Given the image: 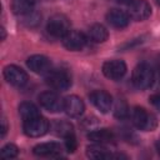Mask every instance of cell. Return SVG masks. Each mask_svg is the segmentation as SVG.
I'll return each instance as SVG.
<instances>
[{
	"label": "cell",
	"instance_id": "16",
	"mask_svg": "<svg viewBox=\"0 0 160 160\" xmlns=\"http://www.w3.org/2000/svg\"><path fill=\"white\" fill-rule=\"evenodd\" d=\"M62 149L61 145L58 142H42V144H38L36 146H34L32 152L38 156H42V158H54V156H59L61 154Z\"/></svg>",
	"mask_w": 160,
	"mask_h": 160
},
{
	"label": "cell",
	"instance_id": "18",
	"mask_svg": "<svg viewBox=\"0 0 160 160\" xmlns=\"http://www.w3.org/2000/svg\"><path fill=\"white\" fill-rule=\"evenodd\" d=\"M88 36L94 42H104L109 38V32L106 28L101 24H94L88 30Z\"/></svg>",
	"mask_w": 160,
	"mask_h": 160
},
{
	"label": "cell",
	"instance_id": "19",
	"mask_svg": "<svg viewBox=\"0 0 160 160\" xmlns=\"http://www.w3.org/2000/svg\"><path fill=\"white\" fill-rule=\"evenodd\" d=\"M34 0H11V10L15 15L22 16L34 10Z\"/></svg>",
	"mask_w": 160,
	"mask_h": 160
},
{
	"label": "cell",
	"instance_id": "1",
	"mask_svg": "<svg viewBox=\"0 0 160 160\" xmlns=\"http://www.w3.org/2000/svg\"><path fill=\"white\" fill-rule=\"evenodd\" d=\"M131 121L132 124L142 130V131H152L158 126V120L156 116L151 112H149L146 109L136 106L131 111Z\"/></svg>",
	"mask_w": 160,
	"mask_h": 160
},
{
	"label": "cell",
	"instance_id": "12",
	"mask_svg": "<svg viewBox=\"0 0 160 160\" xmlns=\"http://www.w3.org/2000/svg\"><path fill=\"white\" fill-rule=\"evenodd\" d=\"M26 65H28V68L32 72L41 74V75L48 74L51 70V61H50V59L48 56L40 55V54L31 55L30 58H28Z\"/></svg>",
	"mask_w": 160,
	"mask_h": 160
},
{
	"label": "cell",
	"instance_id": "13",
	"mask_svg": "<svg viewBox=\"0 0 160 160\" xmlns=\"http://www.w3.org/2000/svg\"><path fill=\"white\" fill-rule=\"evenodd\" d=\"M64 110L71 118H79L85 110L84 101L76 95H69L64 99Z\"/></svg>",
	"mask_w": 160,
	"mask_h": 160
},
{
	"label": "cell",
	"instance_id": "21",
	"mask_svg": "<svg viewBox=\"0 0 160 160\" xmlns=\"http://www.w3.org/2000/svg\"><path fill=\"white\" fill-rule=\"evenodd\" d=\"M19 114H20L22 121L28 120V119H31V118H36V116L40 115L39 109L31 102H21L19 105Z\"/></svg>",
	"mask_w": 160,
	"mask_h": 160
},
{
	"label": "cell",
	"instance_id": "30",
	"mask_svg": "<svg viewBox=\"0 0 160 160\" xmlns=\"http://www.w3.org/2000/svg\"><path fill=\"white\" fill-rule=\"evenodd\" d=\"M0 31H1V40H4V39H5V36H6V34H5V29H4V28H1V30H0Z\"/></svg>",
	"mask_w": 160,
	"mask_h": 160
},
{
	"label": "cell",
	"instance_id": "3",
	"mask_svg": "<svg viewBox=\"0 0 160 160\" xmlns=\"http://www.w3.org/2000/svg\"><path fill=\"white\" fill-rule=\"evenodd\" d=\"M49 129H50L49 121L45 118H42L41 115L24 120V122H22V130H24L25 135H28L30 138H40V136L45 135L49 131Z\"/></svg>",
	"mask_w": 160,
	"mask_h": 160
},
{
	"label": "cell",
	"instance_id": "23",
	"mask_svg": "<svg viewBox=\"0 0 160 160\" xmlns=\"http://www.w3.org/2000/svg\"><path fill=\"white\" fill-rule=\"evenodd\" d=\"M20 18H22L21 21H22L26 26H35V25H38V24L40 22L41 15H39L35 10H32L31 12H29V14H26V15H22V16H20Z\"/></svg>",
	"mask_w": 160,
	"mask_h": 160
},
{
	"label": "cell",
	"instance_id": "15",
	"mask_svg": "<svg viewBox=\"0 0 160 160\" xmlns=\"http://www.w3.org/2000/svg\"><path fill=\"white\" fill-rule=\"evenodd\" d=\"M86 155L91 159H110V158H126L122 154H114L104 146V144H92L86 148Z\"/></svg>",
	"mask_w": 160,
	"mask_h": 160
},
{
	"label": "cell",
	"instance_id": "22",
	"mask_svg": "<svg viewBox=\"0 0 160 160\" xmlns=\"http://www.w3.org/2000/svg\"><path fill=\"white\" fill-rule=\"evenodd\" d=\"M114 115L118 119H125V118L129 116V106H128L125 100L120 99V100L116 101V105H115V109H114Z\"/></svg>",
	"mask_w": 160,
	"mask_h": 160
},
{
	"label": "cell",
	"instance_id": "4",
	"mask_svg": "<svg viewBox=\"0 0 160 160\" xmlns=\"http://www.w3.org/2000/svg\"><path fill=\"white\" fill-rule=\"evenodd\" d=\"M46 82L58 91H65L71 86V76L66 70H50L46 74Z\"/></svg>",
	"mask_w": 160,
	"mask_h": 160
},
{
	"label": "cell",
	"instance_id": "5",
	"mask_svg": "<svg viewBox=\"0 0 160 160\" xmlns=\"http://www.w3.org/2000/svg\"><path fill=\"white\" fill-rule=\"evenodd\" d=\"M46 30L51 36L64 38L70 31V21L65 15L55 14L49 19L46 24Z\"/></svg>",
	"mask_w": 160,
	"mask_h": 160
},
{
	"label": "cell",
	"instance_id": "27",
	"mask_svg": "<svg viewBox=\"0 0 160 160\" xmlns=\"http://www.w3.org/2000/svg\"><path fill=\"white\" fill-rule=\"evenodd\" d=\"M152 85H155V88H156V89H160V69H159V70L155 72Z\"/></svg>",
	"mask_w": 160,
	"mask_h": 160
},
{
	"label": "cell",
	"instance_id": "24",
	"mask_svg": "<svg viewBox=\"0 0 160 160\" xmlns=\"http://www.w3.org/2000/svg\"><path fill=\"white\" fill-rule=\"evenodd\" d=\"M19 154V148L14 144H6L1 151H0V155L5 159H12V158H16Z\"/></svg>",
	"mask_w": 160,
	"mask_h": 160
},
{
	"label": "cell",
	"instance_id": "10",
	"mask_svg": "<svg viewBox=\"0 0 160 160\" xmlns=\"http://www.w3.org/2000/svg\"><path fill=\"white\" fill-rule=\"evenodd\" d=\"M89 99H90L91 104L98 110H100L101 112L106 114L111 110L112 98L108 91H105V90H94L92 92H90Z\"/></svg>",
	"mask_w": 160,
	"mask_h": 160
},
{
	"label": "cell",
	"instance_id": "20",
	"mask_svg": "<svg viewBox=\"0 0 160 160\" xmlns=\"http://www.w3.org/2000/svg\"><path fill=\"white\" fill-rule=\"evenodd\" d=\"M51 129H52V132L55 135L61 136L64 139L74 134V126H72V124L69 122V121H65V120H61V121L58 120V121H55L52 124Z\"/></svg>",
	"mask_w": 160,
	"mask_h": 160
},
{
	"label": "cell",
	"instance_id": "26",
	"mask_svg": "<svg viewBox=\"0 0 160 160\" xmlns=\"http://www.w3.org/2000/svg\"><path fill=\"white\" fill-rule=\"evenodd\" d=\"M149 101H150V104H151L156 110L160 111V94H154V95H151V96L149 98Z\"/></svg>",
	"mask_w": 160,
	"mask_h": 160
},
{
	"label": "cell",
	"instance_id": "31",
	"mask_svg": "<svg viewBox=\"0 0 160 160\" xmlns=\"http://www.w3.org/2000/svg\"><path fill=\"white\" fill-rule=\"evenodd\" d=\"M155 2H156V4L159 5V6H160V0H155Z\"/></svg>",
	"mask_w": 160,
	"mask_h": 160
},
{
	"label": "cell",
	"instance_id": "2",
	"mask_svg": "<svg viewBox=\"0 0 160 160\" xmlns=\"http://www.w3.org/2000/svg\"><path fill=\"white\" fill-rule=\"evenodd\" d=\"M155 71L146 62H140L132 70V82L138 89H148L152 86Z\"/></svg>",
	"mask_w": 160,
	"mask_h": 160
},
{
	"label": "cell",
	"instance_id": "28",
	"mask_svg": "<svg viewBox=\"0 0 160 160\" xmlns=\"http://www.w3.org/2000/svg\"><path fill=\"white\" fill-rule=\"evenodd\" d=\"M6 130H8L6 120H5V118L2 116V119H1V138H4V136H5V134H6Z\"/></svg>",
	"mask_w": 160,
	"mask_h": 160
},
{
	"label": "cell",
	"instance_id": "8",
	"mask_svg": "<svg viewBox=\"0 0 160 160\" xmlns=\"http://www.w3.org/2000/svg\"><path fill=\"white\" fill-rule=\"evenodd\" d=\"M102 74L110 80H120L126 74V64L119 59L108 60L102 64Z\"/></svg>",
	"mask_w": 160,
	"mask_h": 160
},
{
	"label": "cell",
	"instance_id": "6",
	"mask_svg": "<svg viewBox=\"0 0 160 160\" xmlns=\"http://www.w3.org/2000/svg\"><path fill=\"white\" fill-rule=\"evenodd\" d=\"M39 102L45 110H48L50 112H59V111L64 110V99H61L54 91L41 92L39 95Z\"/></svg>",
	"mask_w": 160,
	"mask_h": 160
},
{
	"label": "cell",
	"instance_id": "14",
	"mask_svg": "<svg viewBox=\"0 0 160 160\" xmlns=\"http://www.w3.org/2000/svg\"><path fill=\"white\" fill-rule=\"evenodd\" d=\"M106 21L115 29H124L129 25L130 16L128 12H125L122 10L112 9L106 14Z\"/></svg>",
	"mask_w": 160,
	"mask_h": 160
},
{
	"label": "cell",
	"instance_id": "9",
	"mask_svg": "<svg viewBox=\"0 0 160 160\" xmlns=\"http://www.w3.org/2000/svg\"><path fill=\"white\" fill-rule=\"evenodd\" d=\"M128 14L132 20L144 21L151 15V6L146 0H134L129 4Z\"/></svg>",
	"mask_w": 160,
	"mask_h": 160
},
{
	"label": "cell",
	"instance_id": "29",
	"mask_svg": "<svg viewBox=\"0 0 160 160\" xmlns=\"http://www.w3.org/2000/svg\"><path fill=\"white\" fill-rule=\"evenodd\" d=\"M115 1H116V2H120V4H128V5H129V4H130L131 1H134V0H115Z\"/></svg>",
	"mask_w": 160,
	"mask_h": 160
},
{
	"label": "cell",
	"instance_id": "17",
	"mask_svg": "<svg viewBox=\"0 0 160 160\" xmlns=\"http://www.w3.org/2000/svg\"><path fill=\"white\" fill-rule=\"evenodd\" d=\"M88 139L96 144H109L114 141L115 135L110 129H99L90 131L88 134Z\"/></svg>",
	"mask_w": 160,
	"mask_h": 160
},
{
	"label": "cell",
	"instance_id": "11",
	"mask_svg": "<svg viewBox=\"0 0 160 160\" xmlns=\"http://www.w3.org/2000/svg\"><path fill=\"white\" fill-rule=\"evenodd\" d=\"M86 41H88L86 36L78 30H70L62 38V45L65 46V49H68L70 51L82 50L84 46L86 45Z\"/></svg>",
	"mask_w": 160,
	"mask_h": 160
},
{
	"label": "cell",
	"instance_id": "7",
	"mask_svg": "<svg viewBox=\"0 0 160 160\" xmlns=\"http://www.w3.org/2000/svg\"><path fill=\"white\" fill-rule=\"evenodd\" d=\"M4 79L12 86L21 88L28 82V74L16 65H8L4 68Z\"/></svg>",
	"mask_w": 160,
	"mask_h": 160
},
{
	"label": "cell",
	"instance_id": "25",
	"mask_svg": "<svg viewBox=\"0 0 160 160\" xmlns=\"http://www.w3.org/2000/svg\"><path fill=\"white\" fill-rule=\"evenodd\" d=\"M65 145H66V149L69 152H74L76 150V140H75L74 134L65 138Z\"/></svg>",
	"mask_w": 160,
	"mask_h": 160
}]
</instances>
